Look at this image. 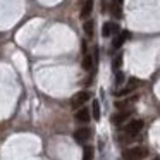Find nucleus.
<instances>
[{
	"mask_svg": "<svg viewBox=\"0 0 160 160\" xmlns=\"http://www.w3.org/2000/svg\"><path fill=\"white\" fill-rule=\"evenodd\" d=\"M115 81H117V84H122V81H124V74L117 72V74H115Z\"/></svg>",
	"mask_w": 160,
	"mask_h": 160,
	"instance_id": "17",
	"label": "nucleus"
},
{
	"mask_svg": "<svg viewBox=\"0 0 160 160\" xmlns=\"http://www.w3.org/2000/svg\"><path fill=\"white\" fill-rule=\"evenodd\" d=\"M88 100H90V93H88V91H79V93H76L72 97V100H71V107H72L74 110H78V108Z\"/></svg>",
	"mask_w": 160,
	"mask_h": 160,
	"instance_id": "2",
	"label": "nucleus"
},
{
	"mask_svg": "<svg viewBox=\"0 0 160 160\" xmlns=\"http://www.w3.org/2000/svg\"><path fill=\"white\" fill-rule=\"evenodd\" d=\"M136 100H138V97H131V98H128V100H117L115 102V108L122 110V108H126L129 103H132V102H136Z\"/></svg>",
	"mask_w": 160,
	"mask_h": 160,
	"instance_id": "8",
	"label": "nucleus"
},
{
	"mask_svg": "<svg viewBox=\"0 0 160 160\" xmlns=\"http://www.w3.org/2000/svg\"><path fill=\"white\" fill-rule=\"evenodd\" d=\"M83 28H84V33H86V36H93V21H86Z\"/></svg>",
	"mask_w": 160,
	"mask_h": 160,
	"instance_id": "13",
	"label": "nucleus"
},
{
	"mask_svg": "<svg viewBox=\"0 0 160 160\" xmlns=\"http://www.w3.org/2000/svg\"><path fill=\"white\" fill-rule=\"evenodd\" d=\"M122 36H124L126 40H129V38H131L132 35H131V33H129V31H122Z\"/></svg>",
	"mask_w": 160,
	"mask_h": 160,
	"instance_id": "19",
	"label": "nucleus"
},
{
	"mask_svg": "<svg viewBox=\"0 0 160 160\" xmlns=\"http://www.w3.org/2000/svg\"><path fill=\"white\" fill-rule=\"evenodd\" d=\"M121 66H122V55H119V57H115L114 62H112V69H114L115 72H117L119 67H121Z\"/></svg>",
	"mask_w": 160,
	"mask_h": 160,
	"instance_id": "15",
	"label": "nucleus"
},
{
	"mask_svg": "<svg viewBox=\"0 0 160 160\" xmlns=\"http://www.w3.org/2000/svg\"><path fill=\"white\" fill-rule=\"evenodd\" d=\"M91 112H93V119L98 121L100 119V103H98V100L91 102Z\"/></svg>",
	"mask_w": 160,
	"mask_h": 160,
	"instance_id": "9",
	"label": "nucleus"
},
{
	"mask_svg": "<svg viewBox=\"0 0 160 160\" xmlns=\"http://www.w3.org/2000/svg\"><path fill=\"white\" fill-rule=\"evenodd\" d=\"M114 4H117V5H121V4H122V0H114Z\"/></svg>",
	"mask_w": 160,
	"mask_h": 160,
	"instance_id": "20",
	"label": "nucleus"
},
{
	"mask_svg": "<svg viewBox=\"0 0 160 160\" xmlns=\"http://www.w3.org/2000/svg\"><path fill=\"white\" fill-rule=\"evenodd\" d=\"M91 11H93V0H86L83 5V9H81V18L86 19L88 16L91 14Z\"/></svg>",
	"mask_w": 160,
	"mask_h": 160,
	"instance_id": "7",
	"label": "nucleus"
},
{
	"mask_svg": "<svg viewBox=\"0 0 160 160\" xmlns=\"http://www.w3.org/2000/svg\"><path fill=\"white\" fill-rule=\"evenodd\" d=\"M148 155V148L146 146H134L122 152V158L124 160H141Z\"/></svg>",
	"mask_w": 160,
	"mask_h": 160,
	"instance_id": "1",
	"label": "nucleus"
},
{
	"mask_svg": "<svg viewBox=\"0 0 160 160\" xmlns=\"http://www.w3.org/2000/svg\"><path fill=\"white\" fill-rule=\"evenodd\" d=\"M124 42H126V38L122 36V33H121V35H117V36L114 38V42H112V45H114V48H121V47L124 45Z\"/></svg>",
	"mask_w": 160,
	"mask_h": 160,
	"instance_id": "12",
	"label": "nucleus"
},
{
	"mask_svg": "<svg viewBox=\"0 0 160 160\" xmlns=\"http://www.w3.org/2000/svg\"><path fill=\"white\" fill-rule=\"evenodd\" d=\"M83 160H93V148H91V146H86V148H84Z\"/></svg>",
	"mask_w": 160,
	"mask_h": 160,
	"instance_id": "14",
	"label": "nucleus"
},
{
	"mask_svg": "<svg viewBox=\"0 0 160 160\" xmlns=\"http://www.w3.org/2000/svg\"><path fill=\"white\" fill-rule=\"evenodd\" d=\"M112 16H115V18H121V5L114 4V2H112Z\"/></svg>",
	"mask_w": 160,
	"mask_h": 160,
	"instance_id": "16",
	"label": "nucleus"
},
{
	"mask_svg": "<svg viewBox=\"0 0 160 160\" xmlns=\"http://www.w3.org/2000/svg\"><path fill=\"white\" fill-rule=\"evenodd\" d=\"M117 33H119V24L112 22V35H117Z\"/></svg>",
	"mask_w": 160,
	"mask_h": 160,
	"instance_id": "18",
	"label": "nucleus"
},
{
	"mask_svg": "<svg viewBox=\"0 0 160 160\" xmlns=\"http://www.w3.org/2000/svg\"><path fill=\"white\" fill-rule=\"evenodd\" d=\"M90 136H91V131L88 128H79V129H76V132H74V139H76L78 143L88 141V139H90Z\"/></svg>",
	"mask_w": 160,
	"mask_h": 160,
	"instance_id": "4",
	"label": "nucleus"
},
{
	"mask_svg": "<svg viewBox=\"0 0 160 160\" xmlns=\"http://www.w3.org/2000/svg\"><path fill=\"white\" fill-rule=\"evenodd\" d=\"M112 35V22H103V26H102V36H110Z\"/></svg>",
	"mask_w": 160,
	"mask_h": 160,
	"instance_id": "11",
	"label": "nucleus"
},
{
	"mask_svg": "<svg viewBox=\"0 0 160 160\" xmlns=\"http://www.w3.org/2000/svg\"><path fill=\"white\" fill-rule=\"evenodd\" d=\"M91 67H93V57H91V55H84V59H83V69L84 71H90Z\"/></svg>",
	"mask_w": 160,
	"mask_h": 160,
	"instance_id": "10",
	"label": "nucleus"
},
{
	"mask_svg": "<svg viewBox=\"0 0 160 160\" xmlns=\"http://www.w3.org/2000/svg\"><path fill=\"white\" fill-rule=\"evenodd\" d=\"M143 129V121H131V122H128V124L124 126V131L128 132L129 136H134V134H138L139 131Z\"/></svg>",
	"mask_w": 160,
	"mask_h": 160,
	"instance_id": "3",
	"label": "nucleus"
},
{
	"mask_svg": "<svg viewBox=\"0 0 160 160\" xmlns=\"http://www.w3.org/2000/svg\"><path fill=\"white\" fill-rule=\"evenodd\" d=\"M129 117H131V110H121L119 114L112 115V122H114V124H122V122H126Z\"/></svg>",
	"mask_w": 160,
	"mask_h": 160,
	"instance_id": "5",
	"label": "nucleus"
},
{
	"mask_svg": "<svg viewBox=\"0 0 160 160\" xmlns=\"http://www.w3.org/2000/svg\"><path fill=\"white\" fill-rule=\"evenodd\" d=\"M91 119V114L88 108H79V110H76V121L79 122H88Z\"/></svg>",
	"mask_w": 160,
	"mask_h": 160,
	"instance_id": "6",
	"label": "nucleus"
}]
</instances>
